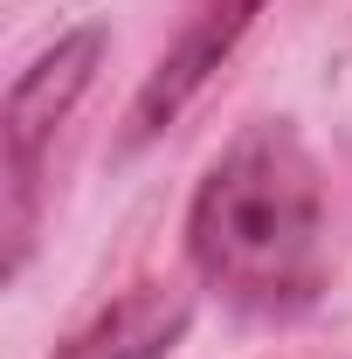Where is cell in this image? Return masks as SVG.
<instances>
[{"instance_id":"obj_1","label":"cell","mask_w":352,"mask_h":359,"mask_svg":"<svg viewBox=\"0 0 352 359\" xmlns=\"http://www.w3.org/2000/svg\"><path fill=\"white\" fill-rule=\"evenodd\" d=\"M187 249L194 269L242 311H297L318 290L325 194L297 132L256 125L208 166L187 215Z\"/></svg>"},{"instance_id":"obj_2","label":"cell","mask_w":352,"mask_h":359,"mask_svg":"<svg viewBox=\"0 0 352 359\" xmlns=\"http://www.w3.org/2000/svg\"><path fill=\"white\" fill-rule=\"evenodd\" d=\"M97 62H104V35L76 28L55 48H42L7 90V111H0V138H7V276L28 263V242H35L28 228H35V194H42V152L62 132V118L76 111V97L90 90Z\"/></svg>"},{"instance_id":"obj_3","label":"cell","mask_w":352,"mask_h":359,"mask_svg":"<svg viewBox=\"0 0 352 359\" xmlns=\"http://www.w3.org/2000/svg\"><path fill=\"white\" fill-rule=\"evenodd\" d=\"M256 14H263V0H194L187 21H180V35L166 42V55L152 62V76H145V90H138L125 145H145L152 132H166L180 111L194 104V90L228 62V48L249 35Z\"/></svg>"},{"instance_id":"obj_4","label":"cell","mask_w":352,"mask_h":359,"mask_svg":"<svg viewBox=\"0 0 352 359\" xmlns=\"http://www.w3.org/2000/svg\"><path fill=\"white\" fill-rule=\"evenodd\" d=\"M180 332H187V290L145 283L132 297L104 304L69 346H55V359H166Z\"/></svg>"}]
</instances>
